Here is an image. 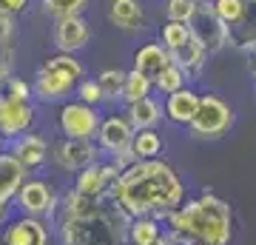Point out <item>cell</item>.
<instances>
[{"instance_id": "ac0fdd59", "label": "cell", "mask_w": 256, "mask_h": 245, "mask_svg": "<svg viewBox=\"0 0 256 245\" xmlns=\"http://www.w3.org/2000/svg\"><path fill=\"white\" fill-rule=\"evenodd\" d=\"M126 236H128V245H151L156 239H162L165 231L156 217H137V219H128Z\"/></svg>"}, {"instance_id": "8fae6325", "label": "cell", "mask_w": 256, "mask_h": 245, "mask_svg": "<svg viewBox=\"0 0 256 245\" xmlns=\"http://www.w3.org/2000/svg\"><path fill=\"white\" fill-rule=\"evenodd\" d=\"M34 123L32 103L14 100V97H0V134L3 137H23Z\"/></svg>"}, {"instance_id": "9a60e30c", "label": "cell", "mask_w": 256, "mask_h": 245, "mask_svg": "<svg viewBox=\"0 0 256 245\" xmlns=\"http://www.w3.org/2000/svg\"><path fill=\"white\" fill-rule=\"evenodd\" d=\"M171 60H174V57H171V52H168L162 43H146L137 55H134V72L146 74L151 83H156V77L165 72V66L171 63Z\"/></svg>"}, {"instance_id": "484cf974", "label": "cell", "mask_w": 256, "mask_h": 245, "mask_svg": "<svg viewBox=\"0 0 256 245\" xmlns=\"http://www.w3.org/2000/svg\"><path fill=\"white\" fill-rule=\"evenodd\" d=\"M126 80H128V72H122V69H106V72H100V77H97L102 94H106V100H117V97H122Z\"/></svg>"}, {"instance_id": "cb8c5ba5", "label": "cell", "mask_w": 256, "mask_h": 245, "mask_svg": "<svg viewBox=\"0 0 256 245\" xmlns=\"http://www.w3.org/2000/svg\"><path fill=\"white\" fill-rule=\"evenodd\" d=\"M194 37V29L191 23H176V20H168L162 26V46L174 55V52H180L188 40Z\"/></svg>"}, {"instance_id": "7402d4cb", "label": "cell", "mask_w": 256, "mask_h": 245, "mask_svg": "<svg viewBox=\"0 0 256 245\" xmlns=\"http://www.w3.org/2000/svg\"><path fill=\"white\" fill-rule=\"evenodd\" d=\"M174 63H180L185 69V74H200L202 63H205V57H208V49H205V43H202L200 37L194 35L188 43L180 49V52H174Z\"/></svg>"}, {"instance_id": "3957f363", "label": "cell", "mask_w": 256, "mask_h": 245, "mask_svg": "<svg viewBox=\"0 0 256 245\" xmlns=\"http://www.w3.org/2000/svg\"><path fill=\"white\" fill-rule=\"evenodd\" d=\"M128 217L114 208H97L88 217H60L63 245H128Z\"/></svg>"}, {"instance_id": "4dcf8cb0", "label": "cell", "mask_w": 256, "mask_h": 245, "mask_svg": "<svg viewBox=\"0 0 256 245\" xmlns=\"http://www.w3.org/2000/svg\"><path fill=\"white\" fill-rule=\"evenodd\" d=\"M77 97H80V103H88V106H100L102 100H106V94H102L100 83L97 80H80V86H77Z\"/></svg>"}, {"instance_id": "f1b7e54d", "label": "cell", "mask_w": 256, "mask_h": 245, "mask_svg": "<svg viewBox=\"0 0 256 245\" xmlns=\"http://www.w3.org/2000/svg\"><path fill=\"white\" fill-rule=\"evenodd\" d=\"M82 6H86V0H43V12L48 18H57V20L80 15Z\"/></svg>"}, {"instance_id": "83f0119b", "label": "cell", "mask_w": 256, "mask_h": 245, "mask_svg": "<svg viewBox=\"0 0 256 245\" xmlns=\"http://www.w3.org/2000/svg\"><path fill=\"white\" fill-rule=\"evenodd\" d=\"M214 12L225 26H236L245 20V0H214Z\"/></svg>"}, {"instance_id": "5b68a950", "label": "cell", "mask_w": 256, "mask_h": 245, "mask_svg": "<svg viewBox=\"0 0 256 245\" xmlns=\"http://www.w3.org/2000/svg\"><path fill=\"white\" fill-rule=\"evenodd\" d=\"M188 128L200 140H220L234 128V109L216 94H202L200 111Z\"/></svg>"}, {"instance_id": "7c38bea8", "label": "cell", "mask_w": 256, "mask_h": 245, "mask_svg": "<svg viewBox=\"0 0 256 245\" xmlns=\"http://www.w3.org/2000/svg\"><path fill=\"white\" fill-rule=\"evenodd\" d=\"M191 29H194V35L205 43L208 52H220L225 46V40H228V26L216 18L214 3H200V12L191 20Z\"/></svg>"}, {"instance_id": "74e56055", "label": "cell", "mask_w": 256, "mask_h": 245, "mask_svg": "<svg viewBox=\"0 0 256 245\" xmlns=\"http://www.w3.org/2000/svg\"><path fill=\"white\" fill-rule=\"evenodd\" d=\"M0 151H3V134H0Z\"/></svg>"}, {"instance_id": "8992f818", "label": "cell", "mask_w": 256, "mask_h": 245, "mask_svg": "<svg viewBox=\"0 0 256 245\" xmlns=\"http://www.w3.org/2000/svg\"><path fill=\"white\" fill-rule=\"evenodd\" d=\"M57 123H60V131H63L66 140H92L100 131V114L94 106L88 103H66L60 114H57Z\"/></svg>"}, {"instance_id": "1f68e13d", "label": "cell", "mask_w": 256, "mask_h": 245, "mask_svg": "<svg viewBox=\"0 0 256 245\" xmlns=\"http://www.w3.org/2000/svg\"><path fill=\"white\" fill-rule=\"evenodd\" d=\"M32 91H34V89H32L26 80H20V77H9V80H6V97H14V100L28 103Z\"/></svg>"}, {"instance_id": "7a4b0ae2", "label": "cell", "mask_w": 256, "mask_h": 245, "mask_svg": "<svg viewBox=\"0 0 256 245\" xmlns=\"http://www.w3.org/2000/svg\"><path fill=\"white\" fill-rule=\"evenodd\" d=\"M168 231H180L191 242L202 245H230L234 239V208L214 191H202L196 200H185L168 217Z\"/></svg>"}, {"instance_id": "2e32d148", "label": "cell", "mask_w": 256, "mask_h": 245, "mask_svg": "<svg viewBox=\"0 0 256 245\" xmlns=\"http://www.w3.org/2000/svg\"><path fill=\"white\" fill-rule=\"evenodd\" d=\"M23 182H26V165L12 151H0V197L14 200Z\"/></svg>"}, {"instance_id": "d6a6232c", "label": "cell", "mask_w": 256, "mask_h": 245, "mask_svg": "<svg viewBox=\"0 0 256 245\" xmlns=\"http://www.w3.org/2000/svg\"><path fill=\"white\" fill-rule=\"evenodd\" d=\"M28 6V0H0V15H18Z\"/></svg>"}, {"instance_id": "d6986e66", "label": "cell", "mask_w": 256, "mask_h": 245, "mask_svg": "<svg viewBox=\"0 0 256 245\" xmlns=\"http://www.w3.org/2000/svg\"><path fill=\"white\" fill-rule=\"evenodd\" d=\"M126 117L131 120V126L142 131V128H154L160 120H162V106L154 100V97H146L140 103H131L126 111Z\"/></svg>"}, {"instance_id": "4316f807", "label": "cell", "mask_w": 256, "mask_h": 245, "mask_svg": "<svg viewBox=\"0 0 256 245\" xmlns=\"http://www.w3.org/2000/svg\"><path fill=\"white\" fill-rule=\"evenodd\" d=\"M154 86L162 91V94H174V91L185 89V69L180 63H174V60H171V63L165 66V72L156 77Z\"/></svg>"}, {"instance_id": "e575fe53", "label": "cell", "mask_w": 256, "mask_h": 245, "mask_svg": "<svg viewBox=\"0 0 256 245\" xmlns=\"http://www.w3.org/2000/svg\"><path fill=\"white\" fill-rule=\"evenodd\" d=\"M245 49L250 52V72H254V77H256V40H250Z\"/></svg>"}, {"instance_id": "52a82bcc", "label": "cell", "mask_w": 256, "mask_h": 245, "mask_svg": "<svg viewBox=\"0 0 256 245\" xmlns=\"http://www.w3.org/2000/svg\"><path fill=\"white\" fill-rule=\"evenodd\" d=\"M134 134H137V128L131 126V120L126 114H111L100 123V131H97V145H100V151L111 157H120L131 151V143H134Z\"/></svg>"}, {"instance_id": "30bf717a", "label": "cell", "mask_w": 256, "mask_h": 245, "mask_svg": "<svg viewBox=\"0 0 256 245\" xmlns=\"http://www.w3.org/2000/svg\"><path fill=\"white\" fill-rule=\"evenodd\" d=\"M54 163L68 174H80L88 165H97V148L92 140H63L54 148Z\"/></svg>"}, {"instance_id": "d590c367", "label": "cell", "mask_w": 256, "mask_h": 245, "mask_svg": "<svg viewBox=\"0 0 256 245\" xmlns=\"http://www.w3.org/2000/svg\"><path fill=\"white\" fill-rule=\"evenodd\" d=\"M6 217H9V200H6V197H0V225L6 222Z\"/></svg>"}, {"instance_id": "ffe728a7", "label": "cell", "mask_w": 256, "mask_h": 245, "mask_svg": "<svg viewBox=\"0 0 256 245\" xmlns=\"http://www.w3.org/2000/svg\"><path fill=\"white\" fill-rule=\"evenodd\" d=\"M108 18L114 26L126 29V32H134L142 23V6H140V0H111Z\"/></svg>"}, {"instance_id": "9c48e42d", "label": "cell", "mask_w": 256, "mask_h": 245, "mask_svg": "<svg viewBox=\"0 0 256 245\" xmlns=\"http://www.w3.org/2000/svg\"><path fill=\"white\" fill-rule=\"evenodd\" d=\"M48 225L43 217H20L9 219L3 228V245H48Z\"/></svg>"}, {"instance_id": "f546056e", "label": "cell", "mask_w": 256, "mask_h": 245, "mask_svg": "<svg viewBox=\"0 0 256 245\" xmlns=\"http://www.w3.org/2000/svg\"><path fill=\"white\" fill-rule=\"evenodd\" d=\"M200 12V3L196 0H168L165 6V15L168 20H176V23H191Z\"/></svg>"}, {"instance_id": "836d02e7", "label": "cell", "mask_w": 256, "mask_h": 245, "mask_svg": "<svg viewBox=\"0 0 256 245\" xmlns=\"http://www.w3.org/2000/svg\"><path fill=\"white\" fill-rule=\"evenodd\" d=\"M9 80V46H0V86Z\"/></svg>"}, {"instance_id": "4fadbf2b", "label": "cell", "mask_w": 256, "mask_h": 245, "mask_svg": "<svg viewBox=\"0 0 256 245\" xmlns=\"http://www.w3.org/2000/svg\"><path fill=\"white\" fill-rule=\"evenodd\" d=\"M200 100H202V94H196L194 89L185 86V89L165 97V117L171 123H176V126H191L196 111H200Z\"/></svg>"}, {"instance_id": "8d00e7d4", "label": "cell", "mask_w": 256, "mask_h": 245, "mask_svg": "<svg viewBox=\"0 0 256 245\" xmlns=\"http://www.w3.org/2000/svg\"><path fill=\"white\" fill-rule=\"evenodd\" d=\"M151 245H171V239H168V234H165L162 239H156V242H151Z\"/></svg>"}, {"instance_id": "e0dca14e", "label": "cell", "mask_w": 256, "mask_h": 245, "mask_svg": "<svg viewBox=\"0 0 256 245\" xmlns=\"http://www.w3.org/2000/svg\"><path fill=\"white\" fill-rule=\"evenodd\" d=\"M12 154L18 157L20 163L26 165V171H28V168L43 165V160H46V154H48V143L40 134H23V137L14 140Z\"/></svg>"}, {"instance_id": "44dd1931", "label": "cell", "mask_w": 256, "mask_h": 245, "mask_svg": "<svg viewBox=\"0 0 256 245\" xmlns=\"http://www.w3.org/2000/svg\"><path fill=\"white\" fill-rule=\"evenodd\" d=\"M74 191H80L86 197H94V200H102L106 194H108V182L102 177V165H88L86 171L77 174V180H74Z\"/></svg>"}, {"instance_id": "6da1fadb", "label": "cell", "mask_w": 256, "mask_h": 245, "mask_svg": "<svg viewBox=\"0 0 256 245\" xmlns=\"http://www.w3.org/2000/svg\"><path fill=\"white\" fill-rule=\"evenodd\" d=\"M108 194L114 208L128 219H168L185 205V182L165 160H140L128 165Z\"/></svg>"}, {"instance_id": "ba28073f", "label": "cell", "mask_w": 256, "mask_h": 245, "mask_svg": "<svg viewBox=\"0 0 256 245\" xmlns=\"http://www.w3.org/2000/svg\"><path fill=\"white\" fill-rule=\"evenodd\" d=\"M14 200L20 214L26 217H48L57 208V194L46 180H26Z\"/></svg>"}, {"instance_id": "277c9868", "label": "cell", "mask_w": 256, "mask_h": 245, "mask_svg": "<svg viewBox=\"0 0 256 245\" xmlns=\"http://www.w3.org/2000/svg\"><path fill=\"white\" fill-rule=\"evenodd\" d=\"M82 77V63L74 55H66V52H57L40 66L34 80V94L43 103H57L66 100L72 91H77Z\"/></svg>"}, {"instance_id": "f35d334b", "label": "cell", "mask_w": 256, "mask_h": 245, "mask_svg": "<svg viewBox=\"0 0 256 245\" xmlns=\"http://www.w3.org/2000/svg\"><path fill=\"white\" fill-rule=\"evenodd\" d=\"M194 245H202V242H194Z\"/></svg>"}, {"instance_id": "5bb4252c", "label": "cell", "mask_w": 256, "mask_h": 245, "mask_svg": "<svg viewBox=\"0 0 256 245\" xmlns=\"http://www.w3.org/2000/svg\"><path fill=\"white\" fill-rule=\"evenodd\" d=\"M88 37H92L88 23H86L80 15L57 20V26H54V43H57V49H60V52H66V55H74L77 49H82V46L88 43Z\"/></svg>"}, {"instance_id": "d4e9b609", "label": "cell", "mask_w": 256, "mask_h": 245, "mask_svg": "<svg viewBox=\"0 0 256 245\" xmlns=\"http://www.w3.org/2000/svg\"><path fill=\"white\" fill-rule=\"evenodd\" d=\"M151 86H154V83L148 80L146 74H140V72H128L126 89H122V100H126L128 106H131V103L146 100V97H151Z\"/></svg>"}, {"instance_id": "603a6c76", "label": "cell", "mask_w": 256, "mask_h": 245, "mask_svg": "<svg viewBox=\"0 0 256 245\" xmlns=\"http://www.w3.org/2000/svg\"><path fill=\"white\" fill-rule=\"evenodd\" d=\"M131 154L134 160H160L162 154V137L156 134L154 128H142L134 134V143H131Z\"/></svg>"}]
</instances>
